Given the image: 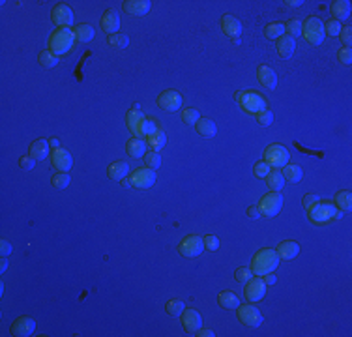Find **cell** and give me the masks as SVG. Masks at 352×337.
<instances>
[{"label": "cell", "instance_id": "obj_53", "mask_svg": "<svg viewBox=\"0 0 352 337\" xmlns=\"http://www.w3.org/2000/svg\"><path fill=\"white\" fill-rule=\"evenodd\" d=\"M352 30H350V27H343L341 28V40H343V43H345V47H350V40H352Z\"/></svg>", "mask_w": 352, "mask_h": 337}, {"label": "cell", "instance_id": "obj_44", "mask_svg": "<svg viewBox=\"0 0 352 337\" xmlns=\"http://www.w3.org/2000/svg\"><path fill=\"white\" fill-rule=\"evenodd\" d=\"M109 43L116 49H126L127 43H129V38H127L126 34H113V36H109Z\"/></svg>", "mask_w": 352, "mask_h": 337}, {"label": "cell", "instance_id": "obj_12", "mask_svg": "<svg viewBox=\"0 0 352 337\" xmlns=\"http://www.w3.org/2000/svg\"><path fill=\"white\" fill-rule=\"evenodd\" d=\"M74 19H75V15H74V10L67 6V4H56V6L51 10V21H53L56 27H69L72 28V25H74Z\"/></svg>", "mask_w": 352, "mask_h": 337}, {"label": "cell", "instance_id": "obj_55", "mask_svg": "<svg viewBox=\"0 0 352 337\" xmlns=\"http://www.w3.org/2000/svg\"><path fill=\"white\" fill-rule=\"evenodd\" d=\"M262 279H264L266 287H272V285H275V281H277V278H275L273 274H266V276H262Z\"/></svg>", "mask_w": 352, "mask_h": 337}, {"label": "cell", "instance_id": "obj_49", "mask_svg": "<svg viewBox=\"0 0 352 337\" xmlns=\"http://www.w3.org/2000/svg\"><path fill=\"white\" fill-rule=\"evenodd\" d=\"M337 60L341 62V64H345V66H348L352 62V51H350V47H341L339 49V53H337Z\"/></svg>", "mask_w": 352, "mask_h": 337}, {"label": "cell", "instance_id": "obj_29", "mask_svg": "<svg viewBox=\"0 0 352 337\" xmlns=\"http://www.w3.org/2000/svg\"><path fill=\"white\" fill-rule=\"evenodd\" d=\"M264 180H266V184L270 185L273 191L283 189V185H285V176H283V172L279 171V169H272L270 174H268Z\"/></svg>", "mask_w": 352, "mask_h": 337}, {"label": "cell", "instance_id": "obj_13", "mask_svg": "<svg viewBox=\"0 0 352 337\" xmlns=\"http://www.w3.org/2000/svg\"><path fill=\"white\" fill-rule=\"evenodd\" d=\"M158 107L167 112L178 111L180 107H182V96H180V92H176V90H165V92H161L160 98H158Z\"/></svg>", "mask_w": 352, "mask_h": 337}, {"label": "cell", "instance_id": "obj_42", "mask_svg": "<svg viewBox=\"0 0 352 337\" xmlns=\"http://www.w3.org/2000/svg\"><path fill=\"white\" fill-rule=\"evenodd\" d=\"M285 34L291 38H298L302 36V21L300 19H291L285 25Z\"/></svg>", "mask_w": 352, "mask_h": 337}, {"label": "cell", "instance_id": "obj_39", "mask_svg": "<svg viewBox=\"0 0 352 337\" xmlns=\"http://www.w3.org/2000/svg\"><path fill=\"white\" fill-rule=\"evenodd\" d=\"M199 120H200V114L197 109L189 107V109H184V111H182V122L187 124V126H195Z\"/></svg>", "mask_w": 352, "mask_h": 337}, {"label": "cell", "instance_id": "obj_36", "mask_svg": "<svg viewBox=\"0 0 352 337\" xmlns=\"http://www.w3.org/2000/svg\"><path fill=\"white\" fill-rule=\"evenodd\" d=\"M38 62H40L43 68H54L58 64V56L47 49V51H41V53L38 54Z\"/></svg>", "mask_w": 352, "mask_h": 337}, {"label": "cell", "instance_id": "obj_32", "mask_svg": "<svg viewBox=\"0 0 352 337\" xmlns=\"http://www.w3.org/2000/svg\"><path fill=\"white\" fill-rule=\"evenodd\" d=\"M147 145L150 146V150H154V152H160L161 148L167 145V135L165 131H156L154 135H150V137H147Z\"/></svg>", "mask_w": 352, "mask_h": 337}, {"label": "cell", "instance_id": "obj_20", "mask_svg": "<svg viewBox=\"0 0 352 337\" xmlns=\"http://www.w3.org/2000/svg\"><path fill=\"white\" fill-rule=\"evenodd\" d=\"M257 79H259V83L264 86L266 90H273V88L277 86V75H275V72H273L272 68L266 66V64L259 66V70H257Z\"/></svg>", "mask_w": 352, "mask_h": 337}, {"label": "cell", "instance_id": "obj_41", "mask_svg": "<svg viewBox=\"0 0 352 337\" xmlns=\"http://www.w3.org/2000/svg\"><path fill=\"white\" fill-rule=\"evenodd\" d=\"M72 178H69V174L67 172H58V174H54L53 180H51V184H53L54 189H66L67 185H69Z\"/></svg>", "mask_w": 352, "mask_h": 337}, {"label": "cell", "instance_id": "obj_51", "mask_svg": "<svg viewBox=\"0 0 352 337\" xmlns=\"http://www.w3.org/2000/svg\"><path fill=\"white\" fill-rule=\"evenodd\" d=\"M19 167L21 169H25V171H32L34 167H36V159L32 156H23L19 159Z\"/></svg>", "mask_w": 352, "mask_h": 337}, {"label": "cell", "instance_id": "obj_23", "mask_svg": "<svg viewBox=\"0 0 352 337\" xmlns=\"http://www.w3.org/2000/svg\"><path fill=\"white\" fill-rule=\"evenodd\" d=\"M275 253H277V257L283 258V260H293L300 253V245H298V242H294V240H287V242H281V244L277 245Z\"/></svg>", "mask_w": 352, "mask_h": 337}, {"label": "cell", "instance_id": "obj_37", "mask_svg": "<svg viewBox=\"0 0 352 337\" xmlns=\"http://www.w3.org/2000/svg\"><path fill=\"white\" fill-rule=\"evenodd\" d=\"M165 309L171 317H182V313L186 309V304L182 300H171V302H167Z\"/></svg>", "mask_w": 352, "mask_h": 337}, {"label": "cell", "instance_id": "obj_19", "mask_svg": "<svg viewBox=\"0 0 352 337\" xmlns=\"http://www.w3.org/2000/svg\"><path fill=\"white\" fill-rule=\"evenodd\" d=\"M101 28L103 32L113 36V34H118L120 30V14L116 10H107L103 17H101Z\"/></svg>", "mask_w": 352, "mask_h": 337}, {"label": "cell", "instance_id": "obj_14", "mask_svg": "<svg viewBox=\"0 0 352 337\" xmlns=\"http://www.w3.org/2000/svg\"><path fill=\"white\" fill-rule=\"evenodd\" d=\"M221 30L234 41V43H240V34H242V23L240 19H236L234 15L225 14L221 17Z\"/></svg>", "mask_w": 352, "mask_h": 337}, {"label": "cell", "instance_id": "obj_30", "mask_svg": "<svg viewBox=\"0 0 352 337\" xmlns=\"http://www.w3.org/2000/svg\"><path fill=\"white\" fill-rule=\"evenodd\" d=\"M74 32H75V38H77V41H81V43H87V41H92L94 40V28L90 27V25H87V23H83V25H77V27L74 28Z\"/></svg>", "mask_w": 352, "mask_h": 337}, {"label": "cell", "instance_id": "obj_54", "mask_svg": "<svg viewBox=\"0 0 352 337\" xmlns=\"http://www.w3.org/2000/svg\"><path fill=\"white\" fill-rule=\"evenodd\" d=\"M262 214H260V210H259V206H249L247 208V218L249 219H259Z\"/></svg>", "mask_w": 352, "mask_h": 337}, {"label": "cell", "instance_id": "obj_10", "mask_svg": "<svg viewBox=\"0 0 352 337\" xmlns=\"http://www.w3.org/2000/svg\"><path fill=\"white\" fill-rule=\"evenodd\" d=\"M178 251L180 255H184V257H199L200 253L204 251V240L200 238L199 234H191V236H187L180 242L178 245Z\"/></svg>", "mask_w": 352, "mask_h": 337}, {"label": "cell", "instance_id": "obj_2", "mask_svg": "<svg viewBox=\"0 0 352 337\" xmlns=\"http://www.w3.org/2000/svg\"><path fill=\"white\" fill-rule=\"evenodd\" d=\"M277 264H279V257H277V253H275V249L264 247V249H260V251L255 255V258H253V262H251V270L255 276L262 278L266 274H272V272L277 268Z\"/></svg>", "mask_w": 352, "mask_h": 337}, {"label": "cell", "instance_id": "obj_17", "mask_svg": "<svg viewBox=\"0 0 352 337\" xmlns=\"http://www.w3.org/2000/svg\"><path fill=\"white\" fill-rule=\"evenodd\" d=\"M182 324H184V330L189 333H197L202 326V317H200L199 311L195 309H184L182 313Z\"/></svg>", "mask_w": 352, "mask_h": 337}, {"label": "cell", "instance_id": "obj_47", "mask_svg": "<svg viewBox=\"0 0 352 337\" xmlns=\"http://www.w3.org/2000/svg\"><path fill=\"white\" fill-rule=\"evenodd\" d=\"M204 249H208V251H218L220 249V238L218 236H214V234H206L204 238Z\"/></svg>", "mask_w": 352, "mask_h": 337}, {"label": "cell", "instance_id": "obj_46", "mask_svg": "<svg viewBox=\"0 0 352 337\" xmlns=\"http://www.w3.org/2000/svg\"><path fill=\"white\" fill-rule=\"evenodd\" d=\"M255 118H257V122H259L262 127H268L270 124H272V120H273V114L272 111H268V109H264V111H260L255 114Z\"/></svg>", "mask_w": 352, "mask_h": 337}, {"label": "cell", "instance_id": "obj_8", "mask_svg": "<svg viewBox=\"0 0 352 337\" xmlns=\"http://www.w3.org/2000/svg\"><path fill=\"white\" fill-rule=\"evenodd\" d=\"M283 208V195L277 191H272V193H266L264 197L260 198L259 203V210L260 214H264L268 218H273V216H277L279 212Z\"/></svg>", "mask_w": 352, "mask_h": 337}, {"label": "cell", "instance_id": "obj_18", "mask_svg": "<svg viewBox=\"0 0 352 337\" xmlns=\"http://www.w3.org/2000/svg\"><path fill=\"white\" fill-rule=\"evenodd\" d=\"M34 330H36V322H34V318H30V317H19L12 324V333H14L15 337L32 335Z\"/></svg>", "mask_w": 352, "mask_h": 337}, {"label": "cell", "instance_id": "obj_50", "mask_svg": "<svg viewBox=\"0 0 352 337\" xmlns=\"http://www.w3.org/2000/svg\"><path fill=\"white\" fill-rule=\"evenodd\" d=\"M317 203H320V197L317 195V193H307L306 197H304V208H306L307 212L311 210Z\"/></svg>", "mask_w": 352, "mask_h": 337}, {"label": "cell", "instance_id": "obj_25", "mask_svg": "<svg viewBox=\"0 0 352 337\" xmlns=\"http://www.w3.org/2000/svg\"><path fill=\"white\" fill-rule=\"evenodd\" d=\"M107 172H109V178L111 180H126L129 176V165L126 161H120L118 159V161H113L109 165Z\"/></svg>", "mask_w": 352, "mask_h": 337}, {"label": "cell", "instance_id": "obj_31", "mask_svg": "<svg viewBox=\"0 0 352 337\" xmlns=\"http://www.w3.org/2000/svg\"><path fill=\"white\" fill-rule=\"evenodd\" d=\"M283 176H285V182H291V184H298L300 180H302V167L300 165H289L287 163L285 167H283Z\"/></svg>", "mask_w": 352, "mask_h": 337}, {"label": "cell", "instance_id": "obj_34", "mask_svg": "<svg viewBox=\"0 0 352 337\" xmlns=\"http://www.w3.org/2000/svg\"><path fill=\"white\" fill-rule=\"evenodd\" d=\"M264 36L268 40H279L281 36H285V25L283 23H270V25H266Z\"/></svg>", "mask_w": 352, "mask_h": 337}, {"label": "cell", "instance_id": "obj_48", "mask_svg": "<svg viewBox=\"0 0 352 337\" xmlns=\"http://www.w3.org/2000/svg\"><path fill=\"white\" fill-rule=\"evenodd\" d=\"M270 171H272V167L268 165L266 161H259V163L255 165V169H253V172H255L257 178H266V176L270 174Z\"/></svg>", "mask_w": 352, "mask_h": 337}, {"label": "cell", "instance_id": "obj_21", "mask_svg": "<svg viewBox=\"0 0 352 337\" xmlns=\"http://www.w3.org/2000/svg\"><path fill=\"white\" fill-rule=\"evenodd\" d=\"M147 118L145 116V112L140 111V109H131V111L127 112L126 116V124L129 127V131L133 133V137H143V133H140V124H143V120Z\"/></svg>", "mask_w": 352, "mask_h": 337}, {"label": "cell", "instance_id": "obj_35", "mask_svg": "<svg viewBox=\"0 0 352 337\" xmlns=\"http://www.w3.org/2000/svg\"><path fill=\"white\" fill-rule=\"evenodd\" d=\"M335 205L339 212H350L352 208V195L350 191H339L335 195Z\"/></svg>", "mask_w": 352, "mask_h": 337}, {"label": "cell", "instance_id": "obj_4", "mask_svg": "<svg viewBox=\"0 0 352 337\" xmlns=\"http://www.w3.org/2000/svg\"><path fill=\"white\" fill-rule=\"evenodd\" d=\"M302 36H304L311 45H320L326 38L324 23H322L319 17L309 15L306 19V23H302Z\"/></svg>", "mask_w": 352, "mask_h": 337}, {"label": "cell", "instance_id": "obj_43", "mask_svg": "<svg viewBox=\"0 0 352 337\" xmlns=\"http://www.w3.org/2000/svg\"><path fill=\"white\" fill-rule=\"evenodd\" d=\"M255 274H253L251 268H247V266H244V268H238V270L234 272V279H236V283H242V285H246L249 279L253 278Z\"/></svg>", "mask_w": 352, "mask_h": 337}, {"label": "cell", "instance_id": "obj_3", "mask_svg": "<svg viewBox=\"0 0 352 337\" xmlns=\"http://www.w3.org/2000/svg\"><path fill=\"white\" fill-rule=\"evenodd\" d=\"M234 99L242 109L249 114H257V112L268 109V103L266 99L260 96L259 92H253V90H240V92L234 94Z\"/></svg>", "mask_w": 352, "mask_h": 337}, {"label": "cell", "instance_id": "obj_15", "mask_svg": "<svg viewBox=\"0 0 352 337\" xmlns=\"http://www.w3.org/2000/svg\"><path fill=\"white\" fill-rule=\"evenodd\" d=\"M51 163L60 172H67L72 171V167H74V158H72V154L67 152L66 148H56V150L51 152Z\"/></svg>", "mask_w": 352, "mask_h": 337}, {"label": "cell", "instance_id": "obj_9", "mask_svg": "<svg viewBox=\"0 0 352 337\" xmlns=\"http://www.w3.org/2000/svg\"><path fill=\"white\" fill-rule=\"evenodd\" d=\"M238 320L247 328H259L264 318H262V313L259 311V307L246 304L238 307Z\"/></svg>", "mask_w": 352, "mask_h": 337}, {"label": "cell", "instance_id": "obj_40", "mask_svg": "<svg viewBox=\"0 0 352 337\" xmlns=\"http://www.w3.org/2000/svg\"><path fill=\"white\" fill-rule=\"evenodd\" d=\"M156 131H160V126H158L156 120L154 118L143 120V124H140V133H143V137H150V135H154Z\"/></svg>", "mask_w": 352, "mask_h": 337}, {"label": "cell", "instance_id": "obj_57", "mask_svg": "<svg viewBox=\"0 0 352 337\" xmlns=\"http://www.w3.org/2000/svg\"><path fill=\"white\" fill-rule=\"evenodd\" d=\"M285 4L291 8H300V6H304V0H287Z\"/></svg>", "mask_w": 352, "mask_h": 337}, {"label": "cell", "instance_id": "obj_58", "mask_svg": "<svg viewBox=\"0 0 352 337\" xmlns=\"http://www.w3.org/2000/svg\"><path fill=\"white\" fill-rule=\"evenodd\" d=\"M49 146H51L53 150H56V148H60V141L56 139V137H53V139L49 141Z\"/></svg>", "mask_w": 352, "mask_h": 337}, {"label": "cell", "instance_id": "obj_11", "mask_svg": "<svg viewBox=\"0 0 352 337\" xmlns=\"http://www.w3.org/2000/svg\"><path fill=\"white\" fill-rule=\"evenodd\" d=\"M266 283L264 279L259 278V276H255L251 278L249 281L246 283V289H244V294H246V300L249 304H255V302H260L266 294Z\"/></svg>", "mask_w": 352, "mask_h": 337}, {"label": "cell", "instance_id": "obj_27", "mask_svg": "<svg viewBox=\"0 0 352 337\" xmlns=\"http://www.w3.org/2000/svg\"><path fill=\"white\" fill-rule=\"evenodd\" d=\"M28 156H32L36 161H38V159H45L47 156H49V141L38 139V141H34V143H30Z\"/></svg>", "mask_w": 352, "mask_h": 337}, {"label": "cell", "instance_id": "obj_24", "mask_svg": "<svg viewBox=\"0 0 352 337\" xmlns=\"http://www.w3.org/2000/svg\"><path fill=\"white\" fill-rule=\"evenodd\" d=\"M296 51V40L291 38V36H281L277 40V53L281 58H291Z\"/></svg>", "mask_w": 352, "mask_h": 337}, {"label": "cell", "instance_id": "obj_33", "mask_svg": "<svg viewBox=\"0 0 352 337\" xmlns=\"http://www.w3.org/2000/svg\"><path fill=\"white\" fill-rule=\"evenodd\" d=\"M195 127H197V131H199L200 135H204V137H212V135H216V131H218L216 122L210 118H200L199 122L195 124Z\"/></svg>", "mask_w": 352, "mask_h": 337}, {"label": "cell", "instance_id": "obj_38", "mask_svg": "<svg viewBox=\"0 0 352 337\" xmlns=\"http://www.w3.org/2000/svg\"><path fill=\"white\" fill-rule=\"evenodd\" d=\"M145 167H148V169H160L161 167V154L160 152H154V150H148L147 154H145Z\"/></svg>", "mask_w": 352, "mask_h": 337}, {"label": "cell", "instance_id": "obj_45", "mask_svg": "<svg viewBox=\"0 0 352 337\" xmlns=\"http://www.w3.org/2000/svg\"><path fill=\"white\" fill-rule=\"evenodd\" d=\"M341 23L335 19H330L328 23L324 25V32L328 34V36H332V38H337L339 34H341Z\"/></svg>", "mask_w": 352, "mask_h": 337}, {"label": "cell", "instance_id": "obj_26", "mask_svg": "<svg viewBox=\"0 0 352 337\" xmlns=\"http://www.w3.org/2000/svg\"><path fill=\"white\" fill-rule=\"evenodd\" d=\"M126 152L129 158L137 159V158H143L145 154H147V143L139 137H133V139L127 141L126 145Z\"/></svg>", "mask_w": 352, "mask_h": 337}, {"label": "cell", "instance_id": "obj_7", "mask_svg": "<svg viewBox=\"0 0 352 337\" xmlns=\"http://www.w3.org/2000/svg\"><path fill=\"white\" fill-rule=\"evenodd\" d=\"M337 212H339L337 208L333 205H330V203H317V205L309 210V219L317 225H324V223L333 221L335 216H337Z\"/></svg>", "mask_w": 352, "mask_h": 337}, {"label": "cell", "instance_id": "obj_16", "mask_svg": "<svg viewBox=\"0 0 352 337\" xmlns=\"http://www.w3.org/2000/svg\"><path fill=\"white\" fill-rule=\"evenodd\" d=\"M122 8H124L126 14L135 15V17H143V15H147L150 12L152 2L150 0H124Z\"/></svg>", "mask_w": 352, "mask_h": 337}, {"label": "cell", "instance_id": "obj_52", "mask_svg": "<svg viewBox=\"0 0 352 337\" xmlns=\"http://www.w3.org/2000/svg\"><path fill=\"white\" fill-rule=\"evenodd\" d=\"M12 251H14V245H12L10 240H0V255L2 257H10Z\"/></svg>", "mask_w": 352, "mask_h": 337}, {"label": "cell", "instance_id": "obj_59", "mask_svg": "<svg viewBox=\"0 0 352 337\" xmlns=\"http://www.w3.org/2000/svg\"><path fill=\"white\" fill-rule=\"evenodd\" d=\"M8 270V258L2 257V262H0V274H4Z\"/></svg>", "mask_w": 352, "mask_h": 337}, {"label": "cell", "instance_id": "obj_22", "mask_svg": "<svg viewBox=\"0 0 352 337\" xmlns=\"http://www.w3.org/2000/svg\"><path fill=\"white\" fill-rule=\"evenodd\" d=\"M330 12H332L333 19L341 23V21H346L348 17H350L352 6H350V2H348V0H333Z\"/></svg>", "mask_w": 352, "mask_h": 337}, {"label": "cell", "instance_id": "obj_6", "mask_svg": "<svg viewBox=\"0 0 352 337\" xmlns=\"http://www.w3.org/2000/svg\"><path fill=\"white\" fill-rule=\"evenodd\" d=\"M289 158H291V154H289L285 146L270 145L264 150V159L262 161H266L272 169H283L289 163Z\"/></svg>", "mask_w": 352, "mask_h": 337}, {"label": "cell", "instance_id": "obj_28", "mask_svg": "<svg viewBox=\"0 0 352 337\" xmlns=\"http://www.w3.org/2000/svg\"><path fill=\"white\" fill-rule=\"evenodd\" d=\"M218 302H220V305L223 307V309H238L240 307V300L238 296L234 294V292L231 291H225V292H221L220 296H218Z\"/></svg>", "mask_w": 352, "mask_h": 337}, {"label": "cell", "instance_id": "obj_5", "mask_svg": "<svg viewBox=\"0 0 352 337\" xmlns=\"http://www.w3.org/2000/svg\"><path fill=\"white\" fill-rule=\"evenodd\" d=\"M156 184V171L143 167V169H135V171L124 180L126 187H139V189H148Z\"/></svg>", "mask_w": 352, "mask_h": 337}, {"label": "cell", "instance_id": "obj_56", "mask_svg": "<svg viewBox=\"0 0 352 337\" xmlns=\"http://www.w3.org/2000/svg\"><path fill=\"white\" fill-rule=\"evenodd\" d=\"M197 335L199 337H214L216 333H214V330H210V328H200V330L197 331Z\"/></svg>", "mask_w": 352, "mask_h": 337}, {"label": "cell", "instance_id": "obj_1", "mask_svg": "<svg viewBox=\"0 0 352 337\" xmlns=\"http://www.w3.org/2000/svg\"><path fill=\"white\" fill-rule=\"evenodd\" d=\"M75 41V32L72 30L69 27H60L56 28L53 34H51V38H49V51L54 53L56 56H62V54H66L69 49H74Z\"/></svg>", "mask_w": 352, "mask_h": 337}]
</instances>
